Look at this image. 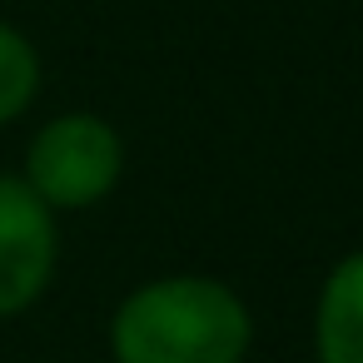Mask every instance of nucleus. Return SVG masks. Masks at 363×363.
<instances>
[{"instance_id": "f03ea898", "label": "nucleus", "mask_w": 363, "mask_h": 363, "mask_svg": "<svg viewBox=\"0 0 363 363\" xmlns=\"http://www.w3.org/2000/svg\"><path fill=\"white\" fill-rule=\"evenodd\" d=\"M125 169V145L100 115H60L50 120L26 155V184L50 209L100 204Z\"/></svg>"}, {"instance_id": "20e7f679", "label": "nucleus", "mask_w": 363, "mask_h": 363, "mask_svg": "<svg viewBox=\"0 0 363 363\" xmlns=\"http://www.w3.org/2000/svg\"><path fill=\"white\" fill-rule=\"evenodd\" d=\"M313 353L318 363H363V249L323 279L313 313Z\"/></svg>"}, {"instance_id": "f257e3e1", "label": "nucleus", "mask_w": 363, "mask_h": 363, "mask_svg": "<svg viewBox=\"0 0 363 363\" xmlns=\"http://www.w3.org/2000/svg\"><path fill=\"white\" fill-rule=\"evenodd\" d=\"M254 323L244 298L199 274L155 279L135 289L110 323L115 363H239Z\"/></svg>"}, {"instance_id": "39448f33", "label": "nucleus", "mask_w": 363, "mask_h": 363, "mask_svg": "<svg viewBox=\"0 0 363 363\" xmlns=\"http://www.w3.org/2000/svg\"><path fill=\"white\" fill-rule=\"evenodd\" d=\"M35 90H40V55H35V45L16 26L0 21V125L26 115Z\"/></svg>"}, {"instance_id": "7ed1b4c3", "label": "nucleus", "mask_w": 363, "mask_h": 363, "mask_svg": "<svg viewBox=\"0 0 363 363\" xmlns=\"http://www.w3.org/2000/svg\"><path fill=\"white\" fill-rule=\"evenodd\" d=\"M55 209L26 179L0 174V318L30 308L55 274Z\"/></svg>"}]
</instances>
